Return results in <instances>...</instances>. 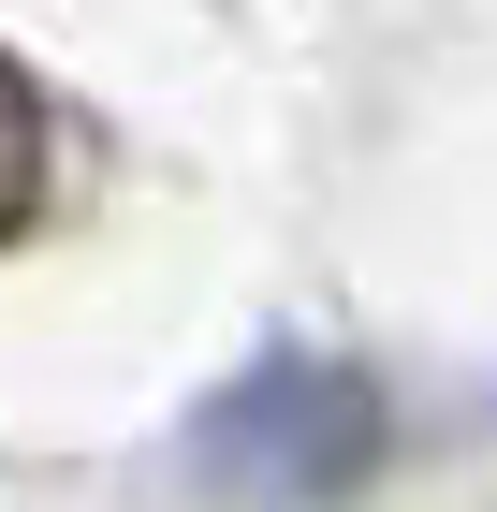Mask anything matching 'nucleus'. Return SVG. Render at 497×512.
Returning a JSON list of instances; mask_svg holds the SVG:
<instances>
[{"mask_svg": "<svg viewBox=\"0 0 497 512\" xmlns=\"http://www.w3.org/2000/svg\"><path fill=\"white\" fill-rule=\"evenodd\" d=\"M381 454H395V410L337 352H264L191 410V469L249 512H337L381 483Z\"/></svg>", "mask_w": 497, "mask_h": 512, "instance_id": "obj_1", "label": "nucleus"}, {"mask_svg": "<svg viewBox=\"0 0 497 512\" xmlns=\"http://www.w3.org/2000/svg\"><path fill=\"white\" fill-rule=\"evenodd\" d=\"M44 220V88L0 59V249Z\"/></svg>", "mask_w": 497, "mask_h": 512, "instance_id": "obj_2", "label": "nucleus"}]
</instances>
